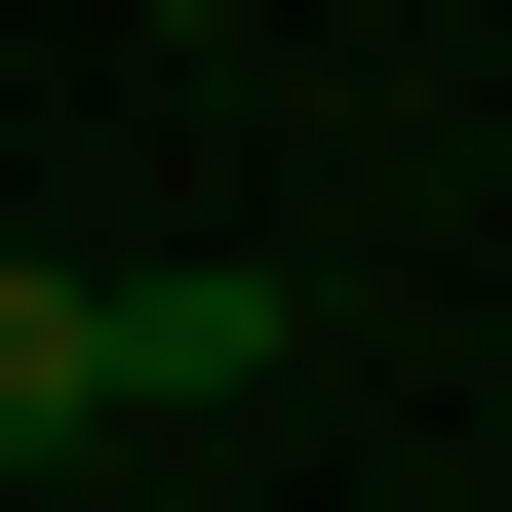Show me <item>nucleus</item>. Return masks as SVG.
Masks as SVG:
<instances>
[{
    "instance_id": "1",
    "label": "nucleus",
    "mask_w": 512,
    "mask_h": 512,
    "mask_svg": "<svg viewBox=\"0 0 512 512\" xmlns=\"http://www.w3.org/2000/svg\"><path fill=\"white\" fill-rule=\"evenodd\" d=\"M0 434H119V276H40V237H0Z\"/></svg>"
}]
</instances>
